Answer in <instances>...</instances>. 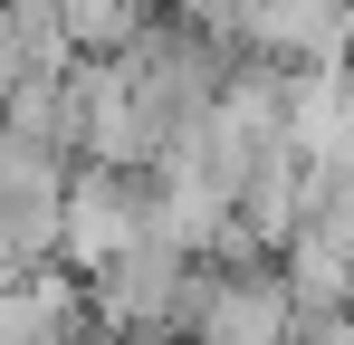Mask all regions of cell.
<instances>
[{
    "instance_id": "6da1fadb",
    "label": "cell",
    "mask_w": 354,
    "mask_h": 345,
    "mask_svg": "<svg viewBox=\"0 0 354 345\" xmlns=\"http://www.w3.org/2000/svg\"><path fill=\"white\" fill-rule=\"evenodd\" d=\"M153 230V172H106V163H77L67 172V202H58V269L96 278L124 240Z\"/></svg>"
},
{
    "instance_id": "7a4b0ae2",
    "label": "cell",
    "mask_w": 354,
    "mask_h": 345,
    "mask_svg": "<svg viewBox=\"0 0 354 345\" xmlns=\"http://www.w3.org/2000/svg\"><path fill=\"white\" fill-rule=\"evenodd\" d=\"M182 288H192V249H173V240H124L115 259L86 278V307L115 326V336H173L182 317Z\"/></svg>"
},
{
    "instance_id": "3957f363",
    "label": "cell",
    "mask_w": 354,
    "mask_h": 345,
    "mask_svg": "<svg viewBox=\"0 0 354 345\" xmlns=\"http://www.w3.org/2000/svg\"><path fill=\"white\" fill-rule=\"evenodd\" d=\"M67 10V39H77V57H115L134 29H144V10L153 0H58Z\"/></svg>"
},
{
    "instance_id": "277c9868",
    "label": "cell",
    "mask_w": 354,
    "mask_h": 345,
    "mask_svg": "<svg viewBox=\"0 0 354 345\" xmlns=\"http://www.w3.org/2000/svg\"><path fill=\"white\" fill-rule=\"evenodd\" d=\"M182 29H201V39H221V48L239 57V0H163Z\"/></svg>"
},
{
    "instance_id": "5b68a950",
    "label": "cell",
    "mask_w": 354,
    "mask_h": 345,
    "mask_svg": "<svg viewBox=\"0 0 354 345\" xmlns=\"http://www.w3.org/2000/svg\"><path fill=\"white\" fill-rule=\"evenodd\" d=\"M288 345H354V307H306L288 326Z\"/></svg>"
},
{
    "instance_id": "8992f818",
    "label": "cell",
    "mask_w": 354,
    "mask_h": 345,
    "mask_svg": "<svg viewBox=\"0 0 354 345\" xmlns=\"http://www.w3.org/2000/svg\"><path fill=\"white\" fill-rule=\"evenodd\" d=\"M48 345H124V336L106 326V317H96V307H67L58 326H48Z\"/></svg>"
}]
</instances>
